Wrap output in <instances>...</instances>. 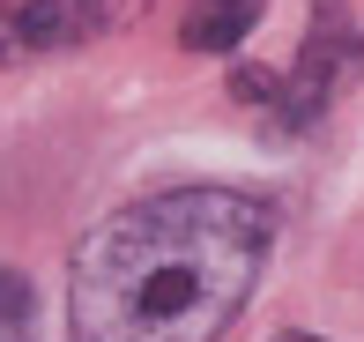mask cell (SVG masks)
I'll list each match as a JSON object with an SVG mask.
<instances>
[{
    "label": "cell",
    "instance_id": "obj_1",
    "mask_svg": "<svg viewBox=\"0 0 364 342\" xmlns=\"http://www.w3.org/2000/svg\"><path fill=\"white\" fill-rule=\"evenodd\" d=\"M275 216L238 186H171L127 201L75 246V342H216L245 313Z\"/></svg>",
    "mask_w": 364,
    "mask_h": 342
},
{
    "label": "cell",
    "instance_id": "obj_4",
    "mask_svg": "<svg viewBox=\"0 0 364 342\" xmlns=\"http://www.w3.org/2000/svg\"><path fill=\"white\" fill-rule=\"evenodd\" d=\"M260 8H268V0H193L178 45H186V53H230V45L260 23Z\"/></svg>",
    "mask_w": 364,
    "mask_h": 342
},
{
    "label": "cell",
    "instance_id": "obj_3",
    "mask_svg": "<svg viewBox=\"0 0 364 342\" xmlns=\"http://www.w3.org/2000/svg\"><path fill=\"white\" fill-rule=\"evenodd\" d=\"M119 30L112 0H0V60H45Z\"/></svg>",
    "mask_w": 364,
    "mask_h": 342
},
{
    "label": "cell",
    "instance_id": "obj_2",
    "mask_svg": "<svg viewBox=\"0 0 364 342\" xmlns=\"http://www.w3.org/2000/svg\"><path fill=\"white\" fill-rule=\"evenodd\" d=\"M357 75H364V30L350 23L342 0H312V30H305V45H297V60H290V75H283V105H275V119H283V127H312L327 105L350 97Z\"/></svg>",
    "mask_w": 364,
    "mask_h": 342
},
{
    "label": "cell",
    "instance_id": "obj_5",
    "mask_svg": "<svg viewBox=\"0 0 364 342\" xmlns=\"http://www.w3.org/2000/svg\"><path fill=\"white\" fill-rule=\"evenodd\" d=\"M30 313H38V298H30V283H23V275H8V268H0V342H23V335H30Z\"/></svg>",
    "mask_w": 364,
    "mask_h": 342
},
{
    "label": "cell",
    "instance_id": "obj_6",
    "mask_svg": "<svg viewBox=\"0 0 364 342\" xmlns=\"http://www.w3.org/2000/svg\"><path fill=\"white\" fill-rule=\"evenodd\" d=\"M230 90H238L245 97V105H283V75H260V68H238V75H230Z\"/></svg>",
    "mask_w": 364,
    "mask_h": 342
},
{
    "label": "cell",
    "instance_id": "obj_7",
    "mask_svg": "<svg viewBox=\"0 0 364 342\" xmlns=\"http://www.w3.org/2000/svg\"><path fill=\"white\" fill-rule=\"evenodd\" d=\"M275 342H320V335H275Z\"/></svg>",
    "mask_w": 364,
    "mask_h": 342
}]
</instances>
